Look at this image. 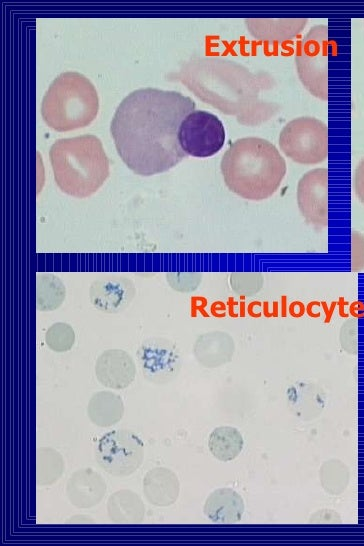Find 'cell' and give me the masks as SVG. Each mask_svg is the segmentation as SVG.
I'll use <instances>...</instances> for the list:
<instances>
[{
  "mask_svg": "<svg viewBox=\"0 0 364 546\" xmlns=\"http://www.w3.org/2000/svg\"><path fill=\"white\" fill-rule=\"evenodd\" d=\"M352 270L357 272L364 268V236L357 231L352 235Z\"/></svg>",
  "mask_w": 364,
  "mask_h": 546,
  "instance_id": "23",
  "label": "cell"
},
{
  "mask_svg": "<svg viewBox=\"0 0 364 546\" xmlns=\"http://www.w3.org/2000/svg\"><path fill=\"white\" fill-rule=\"evenodd\" d=\"M107 515L118 524L141 523L145 506L140 496L129 489H120L110 495L107 501Z\"/></svg>",
  "mask_w": 364,
  "mask_h": 546,
  "instance_id": "17",
  "label": "cell"
},
{
  "mask_svg": "<svg viewBox=\"0 0 364 546\" xmlns=\"http://www.w3.org/2000/svg\"><path fill=\"white\" fill-rule=\"evenodd\" d=\"M328 27L317 24L298 41L295 64L300 81L315 97L328 98Z\"/></svg>",
  "mask_w": 364,
  "mask_h": 546,
  "instance_id": "6",
  "label": "cell"
},
{
  "mask_svg": "<svg viewBox=\"0 0 364 546\" xmlns=\"http://www.w3.org/2000/svg\"><path fill=\"white\" fill-rule=\"evenodd\" d=\"M243 437L238 429L232 426H220L209 435L208 448L211 454L222 462L235 459L243 449Z\"/></svg>",
  "mask_w": 364,
  "mask_h": 546,
  "instance_id": "20",
  "label": "cell"
},
{
  "mask_svg": "<svg viewBox=\"0 0 364 546\" xmlns=\"http://www.w3.org/2000/svg\"><path fill=\"white\" fill-rule=\"evenodd\" d=\"M65 463L62 455L53 448H39L36 452V483L46 486L63 475Z\"/></svg>",
  "mask_w": 364,
  "mask_h": 546,
  "instance_id": "21",
  "label": "cell"
},
{
  "mask_svg": "<svg viewBox=\"0 0 364 546\" xmlns=\"http://www.w3.org/2000/svg\"><path fill=\"white\" fill-rule=\"evenodd\" d=\"M75 335L72 328L64 323L51 326L46 333L48 347L57 352L69 350L74 343Z\"/></svg>",
  "mask_w": 364,
  "mask_h": 546,
  "instance_id": "22",
  "label": "cell"
},
{
  "mask_svg": "<svg viewBox=\"0 0 364 546\" xmlns=\"http://www.w3.org/2000/svg\"><path fill=\"white\" fill-rule=\"evenodd\" d=\"M354 190L358 199L364 204V157L355 169Z\"/></svg>",
  "mask_w": 364,
  "mask_h": 546,
  "instance_id": "24",
  "label": "cell"
},
{
  "mask_svg": "<svg viewBox=\"0 0 364 546\" xmlns=\"http://www.w3.org/2000/svg\"><path fill=\"white\" fill-rule=\"evenodd\" d=\"M95 458L100 467L115 477L133 474L144 459V444L141 438L127 429L105 433L95 447Z\"/></svg>",
  "mask_w": 364,
  "mask_h": 546,
  "instance_id": "8",
  "label": "cell"
},
{
  "mask_svg": "<svg viewBox=\"0 0 364 546\" xmlns=\"http://www.w3.org/2000/svg\"><path fill=\"white\" fill-rule=\"evenodd\" d=\"M203 512L214 523H236L244 513V501L235 490L219 488L209 494Z\"/></svg>",
  "mask_w": 364,
  "mask_h": 546,
  "instance_id": "15",
  "label": "cell"
},
{
  "mask_svg": "<svg viewBox=\"0 0 364 546\" xmlns=\"http://www.w3.org/2000/svg\"><path fill=\"white\" fill-rule=\"evenodd\" d=\"M180 483L177 475L165 467H155L143 478V493L147 501L157 507H168L178 498Z\"/></svg>",
  "mask_w": 364,
  "mask_h": 546,
  "instance_id": "14",
  "label": "cell"
},
{
  "mask_svg": "<svg viewBox=\"0 0 364 546\" xmlns=\"http://www.w3.org/2000/svg\"><path fill=\"white\" fill-rule=\"evenodd\" d=\"M306 18H246L244 23L257 40L282 43L296 37L305 27Z\"/></svg>",
  "mask_w": 364,
  "mask_h": 546,
  "instance_id": "13",
  "label": "cell"
},
{
  "mask_svg": "<svg viewBox=\"0 0 364 546\" xmlns=\"http://www.w3.org/2000/svg\"><path fill=\"white\" fill-rule=\"evenodd\" d=\"M172 77L200 100L235 116L243 125H260L280 109L279 104L262 96L274 87V78L267 72H253L233 60L215 56L192 58Z\"/></svg>",
  "mask_w": 364,
  "mask_h": 546,
  "instance_id": "2",
  "label": "cell"
},
{
  "mask_svg": "<svg viewBox=\"0 0 364 546\" xmlns=\"http://www.w3.org/2000/svg\"><path fill=\"white\" fill-rule=\"evenodd\" d=\"M297 203L307 223L317 229L328 225V170L306 172L297 185Z\"/></svg>",
  "mask_w": 364,
  "mask_h": 546,
  "instance_id": "10",
  "label": "cell"
},
{
  "mask_svg": "<svg viewBox=\"0 0 364 546\" xmlns=\"http://www.w3.org/2000/svg\"><path fill=\"white\" fill-rule=\"evenodd\" d=\"M95 372L98 381L105 387L124 389L135 377V364L132 358L122 350H108L99 356Z\"/></svg>",
  "mask_w": 364,
  "mask_h": 546,
  "instance_id": "12",
  "label": "cell"
},
{
  "mask_svg": "<svg viewBox=\"0 0 364 546\" xmlns=\"http://www.w3.org/2000/svg\"><path fill=\"white\" fill-rule=\"evenodd\" d=\"M49 158L58 187L77 198L95 193L109 176L108 157L93 134L57 139Z\"/></svg>",
  "mask_w": 364,
  "mask_h": 546,
  "instance_id": "4",
  "label": "cell"
},
{
  "mask_svg": "<svg viewBox=\"0 0 364 546\" xmlns=\"http://www.w3.org/2000/svg\"><path fill=\"white\" fill-rule=\"evenodd\" d=\"M107 485L104 478L91 468H82L72 473L66 483L69 502L78 509L98 505L105 496Z\"/></svg>",
  "mask_w": 364,
  "mask_h": 546,
  "instance_id": "11",
  "label": "cell"
},
{
  "mask_svg": "<svg viewBox=\"0 0 364 546\" xmlns=\"http://www.w3.org/2000/svg\"><path fill=\"white\" fill-rule=\"evenodd\" d=\"M194 109L195 102L177 91L141 88L129 93L110 124L123 162L142 176L177 165L186 156L178 141V128Z\"/></svg>",
  "mask_w": 364,
  "mask_h": 546,
  "instance_id": "1",
  "label": "cell"
},
{
  "mask_svg": "<svg viewBox=\"0 0 364 546\" xmlns=\"http://www.w3.org/2000/svg\"><path fill=\"white\" fill-rule=\"evenodd\" d=\"M123 414V400L113 392H97L88 402L87 416L98 427L107 428L118 423L122 419Z\"/></svg>",
  "mask_w": 364,
  "mask_h": 546,
  "instance_id": "18",
  "label": "cell"
},
{
  "mask_svg": "<svg viewBox=\"0 0 364 546\" xmlns=\"http://www.w3.org/2000/svg\"><path fill=\"white\" fill-rule=\"evenodd\" d=\"M220 168L233 193L254 201L272 196L286 174V162L276 146L254 136L233 142L223 154Z\"/></svg>",
  "mask_w": 364,
  "mask_h": 546,
  "instance_id": "3",
  "label": "cell"
},
{
  "mask_svg": "<svg viewBox=\"0 0 364 546\" xmlns=\"http://www.w3.org/2000/svg\"><path fill=\"white\" fill-rule=\"evenodd\" d=\"M278 143L293 161L318 164L328 156V127L315 117H297L282 128Z\"/></svg>",
  "mask_w": 364,
  "mask_h": 546,
  "instance_id": "7",
  "label": "cell"
},
{
  "mask_svg": "<svg viewBox=\"0 0 364 546\" xmlns=\"http://www.w3.org/2000/svg\"><path fill=\"white\" fill-rule=\"evenodd\" d=\"M99 97L94 84L76 71L60 73L41 102L46 124L60 132L89 125L97 116Z\"/></svg>",
  "mask_w": 364,
  "mask_h": 546,
  "instance_id": "5",
  "label": "cell"
},
{
  "mask_svg": "<svg viewBox=\"0 0 364 546\" xmlns=\"http://www.w3.org/2000/svg\"><path fill=\"white\" fill-rule=\"evenodd\" d=\"M177 135L186 155L209 157L223 147L226 133L216 115L205 110H193L182 120Z\"/></svg>",
  "mask_w": 364,
  "mask_h": 546,
  "instance_id": "9",
  "label": "cell"
},
{
  "mask_svg": "<svg viewBox=\"0 0 364 546\" xmlns=\"http://www.w3.org/2000/svg\"><path fill=\"white\" fill-rule=\"evenodd\" d=\"M144 375L154 383H163L169 375L168 351L156 340L146 341L139 351Z\"/></svg>",
  "mask_w": 364,
  "mask_h": 546,
  "instance_id": "19",
  "label": "cell"
},
{
  "mask_svg": "<svg viewBox=\"0 0 364 546\" xmlns=\"http://www.w3.org/2000/svg\"><path fill=\"white\" fill-rule=\"evenodd\" d=\"M233 352L232 338L220 331L200 336L194 346L195 357L199 363L208 368H215L229 362Z\"/></svg>",
  "mask_w": 364,
  "mask_h": 546,
  "instance_id": "16",
  "label": "cell"
}]
</instances>
